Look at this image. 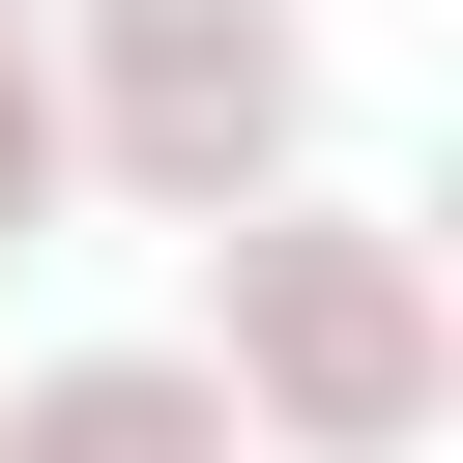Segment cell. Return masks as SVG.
<instances>
[{
	"instance_id": "cell-1",
	"label": "cell",
	"mask_w": 463,
	"mask_h": 463,
	"mask_svg": "<svg viewBox=\"0 0 463 463\" xmlns=\"http://www.w3.org/2000/svg\"><path fill=\"white\" fill-rule=\"evenodd\" d=\"M203 376H232L260 463H405V434L463 405V289H434L405 203L260 174V203H203Z\"/></svg>"
},
{
	"instance_id": "cell-2",
	"label": "cell",
	"mask_w": 463,
	"mask_h": 463,
	"mask_svg": "<svg viewBox=\"0 0 463 463\" xmlns=\"http://www.w3.org/2000/svg\"><path fill=\"white\" fill-rule=\"evenodd\" d=\"M29 29H58V174L116 232L318 174V0H29Z\"/></svg>"
},
{
	"instance_id": "cell-3",
	"label": "cell",
	"mask_w": 463,
	"mask_h": 463,
	"mask_svg": "<svg viewBox=\"0 0 463 463\" xmlns=\"http://www.w3.org/2000/svg\"><path fill=\"white\" fill-rule=\"evenodd\" d=\"M0 463H232V376L203 347H58V376H0Z\"/></svg>"
},
{
	"instance_id": "cell-4",
	"label": "cell",
	"mask_w": 463,
	"mask_h": 463,
	"mask_svg": "<svg viewBox=\"0 0 463 463\" xmlns=\"http://www.w3.org/2000/svg\"><path fill=\"white\" fill-rule=\"evenodd\" d=\"M58 203H87V174H58V29H29V0H0V260H29V232H58Z\"/></svg>"
}]
</instances>
